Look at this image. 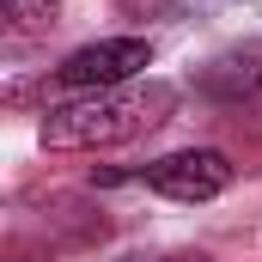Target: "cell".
<instances>
[{
    "label": "cell",
    "instance_id": "6da1fadb",
    "mask_svg": "<svg viewBox=\"0 0 262 262\" xmlns=\"http://www.w3.org/2000/svg\"><path fill=\"white\" fill-rule=\"evenodd\" d=\"M171 104H177V92L165 79H134L116 92H85L73 104H55L37 134L49 152H98V146H122V140L152 134L171 116Z\"/></svg>",
    "mask_w": 262,
    "mask_h": 262
},
{
    "label": "cell",
    "instance_id": "7a4b0ae2",
    "mask_svg": "<svg viewBox=\"0 0 262 262\" xmlns=\"http://www.w3.org/2000/svg\"><path fill=\"white\" fill-rule=\"evenodd\" d=\"M152 67V43L146 37H104V43H85V49H73L61 67H55V79H61L67 92H116V85H134L140 73Z\"/></svg>",
    "mask_w": 262,
    "mask_h": 262
},
{
    "label": "cell",
    "instance_id": "3957f363",
    "mask_svg": "<svg viewBox=\"0 0 262 262\" xmlns=\"http://www.w3.org/2000/svg\"><path fill=\"white\" fill-rule=\"evenodd\" d=\"M140 183L146 189H159V195L171 201H213L232 189V159L226 152H213V146H189V152H165L159 165H146L140 171Z\"/></svg>",
    "mask_w": 262,
    "mask_h": 262
},
{
    "label": "cell",
    "instance_id": "277c9868",
    "mask_svg": "<svg viewBox=\"0 0 262 262\" xmlns=\"http://www.w3.org/2000/svg\"><path fill=\"white\" fill-rule=\"evenodd\" d=\"M201 92L220 98V104H244V98H256V92H262V43H250V49H226L220 61H207Z\"/></svg>",
    "mask_w": 262,
    "mask_h": 262
},
{
    "label": "cell",
    "instance_id": "5b68a950",
    "mask_svg": "<svg viewBox=\"0 0 262 262\" xmlns=\"http://www.w3.org/2000/svg\"><path fill=\"white\" fill-rule=\"evenodd\" d=\"M0 12H6L12 37H31V31H49V25H55L61 0H0Z\"/></svg>",
    "mask_w": 262,
    "mask_h": 262
},
{
    "label": "cell",
    "instance_id": "8992f818",
    "mask_svg": "<svg viewBox=\"0 0 262 262\" xmlns=\"http://www.w3.org/2000/svg\"><path fill=\"white\" fill-rule=\"evenodd\" d=\"M250 128H256V134H262V110H256V122H250Z\"/></svg>",
    "mask_w": 262,
    "mask_h": 262
}]
</instances>
